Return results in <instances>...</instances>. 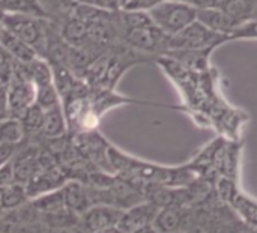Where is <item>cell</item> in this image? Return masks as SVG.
<instances>
[{"label":"cell","instance_id":"6da1fadb","mask_svg":"<svg viewBox=\"0 0 257 233\" xmlns=\"http://www.w3.org/2000/svg\"><path fill=\"white\" fill-rule=\"evenodd\" d=\"M155 26L167 35H176L197 20V8L182 0H163L149 11Z\"/></svg>","mask_w":257,"mask_h":233},{"label":"cell","instance_id":"7a4b0ae2","mask_svg":"<svg viewBox=\"0 0 257 233\" xmlns=\"http://www.w3.org/2000/svg\"><path fill=\"white\" fill-rule=\"evenodd\" d=\"M230 41V36L218 33L202 24L199 20L193 21L176 35H170V50H215L221 44Z\"/></svg>","mask_w":257,"mask_h":233},{"label":"cell","instance_id":"3957f363","mask_svg":"<svg viewBox=\"0 0 257 233\" xmlns=\"http://www.w3.org/2000/svg\"><path fill=\"white\" fill-rule=\"evenodd\" d=\"M0 24L30 45L36 53L47 50V29L38 17L3 12L0 17Z\"/></svg>","mask_w":257,"mask_h":233},{"label":"cell","instance_id":"277c9868","mask_svg":"<svg viewBox=\"0 0 257 233\" xmlns=\"http://www.w3.org/2000/svg\"><path fill=\"white\" fill-rule=\"evenodd\" d=\"M8 90V99L12 118L20 119L23 113L35 104L36 89L35 84L29 80V77L24 74L21 63L18 66L14 65V74L11 77V81L6 84Z\"/></svg>","mask_w":257,"mask_h":233},{"label":"cell","instance_id":"5b68a950","mask_svg":"<svg viewBox=\"0 0 257 233\" xmlns=\"http://www.w3.org/2000/svg\"><path fill=\"white\" fill-rule=\"evenodd\" d=\"M221 199L235 211V214L242 220V223L257 232V200L239 191L233 181L224 179L218 187Z\"/></svg>","mask_w":257,"mask_h":233},{"label":"cell","instance_id":"8992f818","mask_svg":"<svg viewBox=\"0 0 257 233\" xmlns=\"http://www.w3.org/2000/svg\"><path fill=\"white\" fill-rule=\"evenodd\" d=\"M69 181L68 175L63 172V169L59 164L42 167L27 184L26 190L29 194V199H36L42 194L60 190L66 182Z\"/></svg>","mask_w":257,"mask_h":233},{"label":"cell","instance_id":"52a82bcc","mask_svg":"<svg viewBox=\"0 0 257 233\" xmlns=\"http://www.w3.org/2000/svg\"><path fill=\"white\" fill-rule=\"evenodd\" d=\"M158 211L160 208L148 200L123 211L117 224V233H133L143 226L154 224Z\"/></svg>","mask_w":257,"mask_h":233},{"label":"cell","instance_id":"ba28073f","mask_svg":"<svg viewBox=\"0 0 257 233\" xmlns=\"http://www.w3.org/2000/svg\"><path fill=\"white\" fill-rule=\"evenodd\" d=\"M63 196L66 209L77 215H83L89 208L93 206L90 187L80 181H68L63 185Z\"/></svg>","mask_w":257,"mask_h":233},{"label":"cell","instance_id":"9c48e42d","mask_svg":"<svg viewBox=\"0 0 257 233\" xmlns=\"http://www.w3.org/2000/svg\"><path fill=\"white\" fill-rule=\"evenodd\" d=\"M191 217L185 208L181 206H167L161 208L155 217L154 226L160 233L185 232L190 226Z\"/></svg>","mask_w":257,"mask_h":233},{"label":"cell","instance_id":"30bf717a","mask_svg":"<svg viewBox=\"0 0 257 233\" xmlns=\"http://www.w3.org/2000/svg\"><path fill=\"white\" fill-rule=\"evenodd\" d=\"M197 20L202 24H205L206 27H209L211 30L230 36V41H232V35L241 27V24L238 21H235L230 15H227L220 8L197 9Z\"/></svg>","mask_w":257,"mask_h":233},{"label":"cell","instance_id":"8fae6325","mask_svg":"<svg viewBox=\"0 0 257 233\" xmlns=\"http://www.w3.org/2000/svg\"><path fill=\"white\" fill-rule=\"evenodd\" d=\"M212 51L214 50H170L164 54V57L172 59L184 69L202 72L208 69Z\"/></svg>","mask_w":257,"mask_h":233},{"label":"cell","instance_id":"7c38bea8","mask_svg":"<svg viewBox=\"0 0 257 233\" xmlns=\"http://www.w3.org/2000/svg\"><path fill=\"white\" fill-rule=\"evenodd\" d=\"M68 121L65 116L63 105H54L51 108L44 110V125L41 131V137L45 140L60 139L68 134Z\"/></svg>","mask_w":257,"mask_h":233},{"label":"cell","instance_id":"4fadbf2b","mask_svg":"<svg viewBox=\"0 0 257 233\" xmlns=\"http://www.w3.org/2000/svg\"><path fill=\"white\" fill-rule=\"evenodd\" d=\"M0 47L17 62L27 63L36 59V51L3 26L0 27Z\"/></svg>","mask_w":257,"mask_h":233},{"label":"cell","instance_id":"5bb4252c","mask_svg":"<svg viewBox=\"0 0 257 233\" xmlns=\"http://www.w3.org/2000/svg\"><path fill=\"white\" fill-rule=\"evenodd\" d=\"M227 15H230L241 26L254 20L257 9V0H224L221 8Z\"/></svg>","mask_w":257,"mask_h":233},{"label":"cell","instance_id":"9a60e30c","mask_svg":"<svg viewBox=\"0 0 257 233\" xmlns=\"http://www.w3.org/2000/svg\"><path fill=\"white\" fill-rule=\"evenodd\" d=\"M30 206L38 214H56L63 209H66L65 205V196H63V187L60 190L42 194L36 199L30 200Z\"/></svg>","mask_w":257,"mask_h":233},{"label":"cell","instance_id":"2e32d148","mask_svg":"<svg viewBox=\"0 0 257 233\" xmlns=\"http://www.w3.org/2000/svg\"><path fill=\"white\" fill-rule=\"evenodd\" d=\"M0 197H2V205H3L5 212L18 209L30 202L26 185L18 184V182H14L9 187L3 188L0 191Z\"/></svg>","mask_w":257,"mask_h":233},{"label":"cell","instance_id":"e0dca14e","mask_svg":"<svg viewBox=\"0 0 257 233\" xmlns=\"http://www.w3.org/2000/svg\"><path fill=\"white\" fill-rule=\"evenodd\" d=\"M26 139H33L41 136L42 125H44V108H41L36 102L30 105L23 116L20 118Z\"/></svg>","mask_w":257,"mask_h":233},{"label":"cell","instance_id":"ac0fdd59","mask_svg":"<svg viewBox=\"0 0 257 233\" xmlns=\"http://www.w3.org/2000/svg\"><path fill=\"white\" fill-rule=\"evenodd\" d=\"M119 23L123 30H134V29H145L155 26L149 12L146 11H119Z\"/></svg>","mask_w":257,"mask_h":233},{"label":"cell","instance_id":"d6986e66","mask_svg":"<svg viewBox=\"0 0 257 233\" xmlns=\"http://www.w3.org/2000/svg\"><path fill=\"white\" fill-rule=\"evenodd\" d=\"M26 140V134L21 121L17 118H9L0 121V143L20 145Z\"/></svg>","mask_w":257,"mask_h":233},{"label":"cell","instance_id":"ffe728a7","mask_svg":"<svg viewBox=\"0 0 257 233\" xmlns=\"http://www.w3.org/2000/svg\"><path fill=\"white\" fill-rule=\"evenodd\" d=\"M36 89V96H35V102L47 110V108H51L54 105H59L62 104V98H60V93L57 92L54 83L51 84H45V86H39V87H35Z\"/></svg>","mask_w":257,"mask_h":233},{"label":"cell","instance_id":"44dd1931","mask_svg":"<svg viewBox=\"0 0 257 233\" xmlns=\"http://www.w3.org/2000/svg\"><path fill=\"white\" fill-rule=\"evenodd\" d=\"M163 0H123V11H146L149 12L154 6L161 3Z\"/></svg>","mask_w":257,"mask_h":233},{"label":"cell","instance_id":"7402d4cb","mask_svg":"<svg viewBox=\"0 0 257 233\" xmlns=\"http://www.w3.org/2000/svg\"><path fill=\"white\" fill-rule=\"evenodd\" d=\"M233 39H257V20H251L245 24H242L233 35Z\"/></svg>","mask_w":257,"mask_h":233},{"label":"cell","instance_id":"603a6c76","mask_svg":"<svg viewBox=\"0 0 257 233\" xmlns=\"http://www.w3.org/2000/svg\"><path fill=\"white\" fill-rule=\"evenodd\" d=\"M78 3H84V5H90L104 11H110V12H119L122 9V3L123 0H78Z\"/></svg>","mask_w":257,"mask_h":233},{"label":"cell","instance_id":"cb8c5ba5","mask_svg":"<svg viewBox=\"0 0 257 233\" xmlns=\"http://www.w3.org/2000/svg\"><path fill=\"white\" fill-rule=\"evenodd\" d=\"M21 145V143H20ZM20 145H11V143H0V167L9 164L17 154V149Z\"/></svg>","mask_w":257,"mask_h":233},{"label":"cell","instance_id":"d4e9b609","mask_svg":"<svg viewBox=\"0 0 257 233\" xmlns=\"http://www.w3.org/2000/svg\"><path fill=\"white\" fill-rule=\"evenodd\" d=\"M14 169H12V163L0 167V191L6 187H9L11 184H14Z\"/></svg>","mask_w":257,"mask_h":233},{"label":"cell","instance_id":"484cf974","mask_svg":"<svg viewBox=\"0 0 257 233\" xmlns=\"http://www.w3.org/2000/svg\"><path fill=\"white\" fill-rule=\"evenodd\" d=\"M12 118L11 107H9V99H8V90L6 86L0 87V121Z\"/></svg>","mask_w":257,"mask_h":233},{"label":"cell","instance_id":"4316f807","mask_svg":"<svg viewBox=\"0 0 257 233\" xmlns=\"http://www.w3.org/2000/svg\"><path fill=\"white\" fill-rule=\"evenodd\" d=\"M133 233H160V232L155 229V226H154V224H149V226H143V227H140V229L134 230Z\"/></svg>","mask_w":257,"mask_h":233},{"label":"cell","instance_id":"83f0119b","mask_svg":"<svg viewBox=\"0 0 257 233\" xmlns=\"http://www.w3.org/2000/svg\"><path fill=\"white\" fill-rule=\"evenodd\" d=\"M5 215V209H3V205H2V197H0V218Z\"/></svg>","mask_w":257,"mask_h":233},{"label":"cell","instance_id":"f1b7e54d","mask_svg":"<svg viewBox=\"0 0 257 233\" xmlns=\"http://www.w3.org/2000/svg\"><path fill=\"white\" fill-rule=\"evenodd\" d=\"M254 20H257V9H256V15H254Z\"/></svg>","mask_w":257,"mask_h":233},{"label":"cell","instance_id":"f546056e","mask_svg":"<svg viewBox=\"0 0 257 233\" xmlns=\"http://www.w3.org/2000/svg\"><path fill=\"white\" fill-rule=\"evenodd\" d=\"M169 233H185V232H169Z\"/></svg>","mask_w":257,"mask_h":233},{"label":"cell","instance_id":"4dcf8cb0","mask_svg":"<svg viewBox=\"0 0 257 233\" xmlns=\"http://www.w3.org/2000/svg\"><path fill=\"white\" fill-rule=\"evenodd\" d=\"M0 233H11V232H0Z\"/></svg>","mask_w":257,"mask_h":233},{"label":"cell","instance_id":"1f68e13d","mask_svg":"<svg viewBox=\"0 0 257 233\" xmlns=\"http://www.w3.org/2000/svg\"><path fill=\"white\" fill-rule=\"evenodd\" d=\"M0 27H2V26H0Z\"/></svg>","mask_w":257,"mask_h":233}]
</instances>
